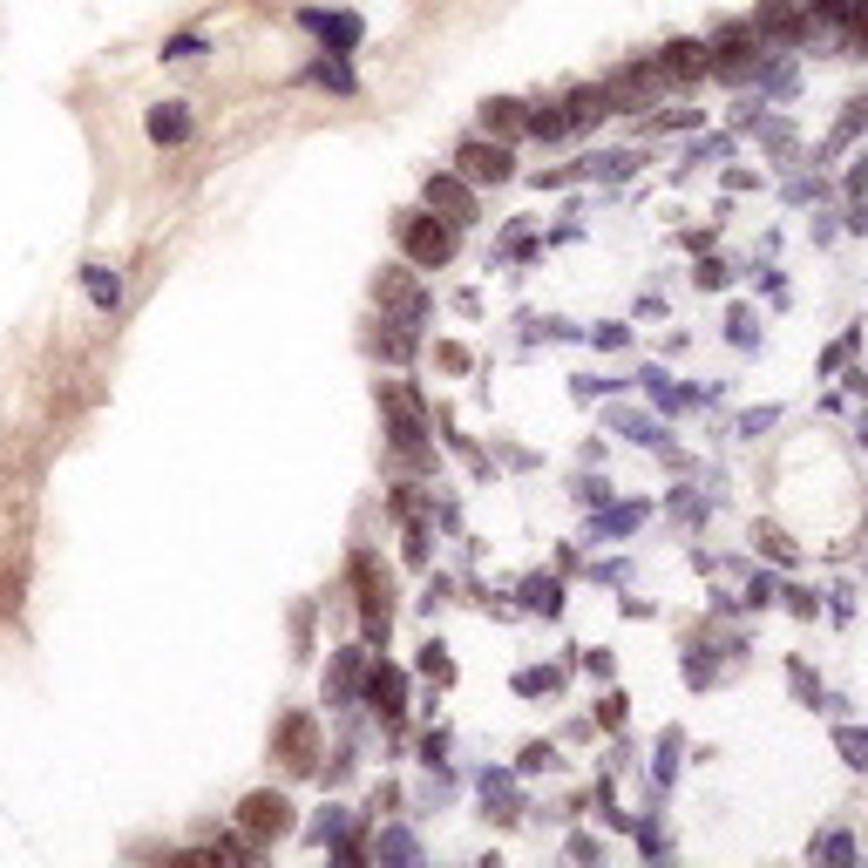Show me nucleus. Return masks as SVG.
Wrapping results in <instances>:
<instances>
[{
	"label": "nucleus",
	"mask_w": 868,
	"mask_h": 868,
	"mask_svg": "<svg viewBox=\"0 0 868 868\" xmlns=\"http://www.w3.org/2000/svg\"><path fill=\"white\" fill-rule=\"evenodd\" d=\"M360 590H367V631L387 638V583L374 577V564H360Z\"/></svg>",
	"instance_id": "6"
},
{
	"label": "nucleus",
	"mask_w": 868,
	"mask_h": 868,
	"mask_svg": "<svg viewBox=\"0 0 868 868\" xmlns=\"http://www.w3.org/2000/svg\"><path fill=\"white\" fill-rule=\"evenodd\" d=\"M427 197H434L442 211H455V224H468V190H461V183H448V177H442V183H427Z\"/></svg>",
	"instance_id": "10"
},
{
	"label": "nucleus",
	"mask_w": 868,
	"mask_h": 868,
	"mask_svg": "<svg viewBox=\"0 0 868 868\" xmlns=\"http://www.w3.org/2000/svg\"><path fill=\"white\" fill-rule=\"evenodd\" d=\"M658 82H665V68H658V62H631L617 82H604V102H611V109H638V102L658 96Z\"/></svg>",
	"instance_id": "1"
},
{
	"label": "nucleus",
	"mask_w": 868,
	"mask_h": 868,
	"mask_svg": "<svg viewBox=\"0 0 868 868\" xmlns=\"http://www.w3.org/2000/svg\"><path fill=\"white\" fill-rule=\"evenodd\" d=\"M482 123H489L496 136H516V130H530V115H523L516 102H489V109H482Z\"/></svg>",
	"instance_id": "8"
},
{
	"label": "nucleus",
	"mask_w": 868,
	"mask_h": 868,
	"mask_svg": "<svg viewBox=\"0 0 868 868\" xmlns=\"http://www.w3.org/2000/svg\"><path fill=\"white\" fill-rule=\"evenodd\" d=\"M672 82H692V75H705L713 68V48H699V42H679V48H665V62H658Z\"/></svg>",
	"instance_id": "5"
},
{
	"label": "nucleus",
	"mask_w": 868,
	"mask_h": 868,
	"mask_svg": "<svg viewBox=\"0 0 868 868\" xmlns=\"http://www.w3.org/2000/svg\"><path fill=\"white\" fill-rule=\"evenodd\" d=\"M245 827H252V835H286V827H292V808L279 801V794H252L245 801V814H238Z\"/></svg>",
	"instance_id": "3"
},
{
	"label": "nucleus",
	"mask_w": 868,
	"mask_h": 868,
	"mask_svg": "<svg viewBox=\"0 0 868 868\" xmlns=\"http://www.w3.org/2000/svg\"><path fill=\"white\" fill-rule=\"evenodd\" d=\"M461 170L476 177V183H482V177L502 183V177H509V149H502V143H468V149H461Z\"/></svg>",
	"instance_id": "4"
},
{
	"label": "nucleus",
	"mask_w": 868,
	"mask_h": 868,
	"mask_svg": "<svg viewBox=\"0 0 868 868\" xmlns=\"http://www.w3.org/2000/svg\"><path fill=\"white\" fill-rule=\"evenodd\" d=\"M848 27H855V42H868V8H855V14H848Z\"/></svg>",
	"instance_id": "12"
},
{
	"label": "nucleus",
	"mask_w": 868,
	"mask_h": 868,
	"mask_svg": "<svg viewBox=\"0 0 868 868\" xmlns=\"http://www.w3.org/2000/svg\"><path fill=\"white\" fill-rule=\"evenodd\" d=\"M367 692L380 699V713H401V672H387V665H380V672L367 679Z\"/></svg>",
	"instance_id": "9"
},
{
	"label": "nucleus",
	"mask_w": 868,
	"mask_h": 868,
	"mask_svg": "<svg viewBox=\"0 0 868 868\" xmlns=\"http://www.w3.org/2000/svg\"><path fill=\"white\" fill-rule=\"evenodd\" d=\"M746 55H754V34H726L720 42V68H739Z\"/></svg>",
	"instance_id": "11"
},
{
	"label": "nucleus",
	"mask_w": 868,
	"mask_h": 868,
	"mask_svg": "<svg viewBox=\"0 0 868 868\" xmlns=\"http://www.w3.org/2000/svg\"><path fill=\"white\" fill-rule=\"evenodd\" d=\"M183 130H190V115H183L177 102H164V109L149 115V136H156V143H183Z\"/></svg>",
	"instance_id": "7"
},
{
	"label": "nucleus",
	"mask_w": 868,
	"mask_h": 868,
	"mask_svg": "<svg viewBox=\"0 0 868 868\" xmlns=\"http://www.w3.org/2000/svg\"><path fill=\"white\" fill-rule=\"evenodd\" d=\"M408 252L421 265H448L455 258V231L448 224H408Z\"/></svg>",
	"instance_id": "2"
}]
</instances>
